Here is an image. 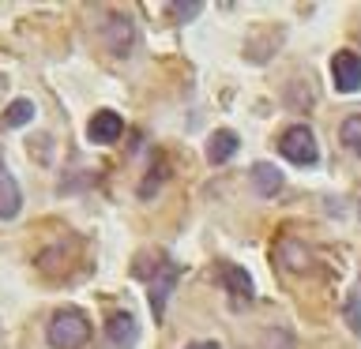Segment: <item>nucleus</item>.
<instances>
[{"mask_svg": "<svg viewBox=\"0 0 361 349\" xmlns=\"http://www.w3.org/2000/svg\"><path fill=\"white\" fill-rule=\"evenodd\" d=\"M53 349H79L90 338V323L79 308H64L49 319V331H45Z\"/></svg>", "mask_w": 361, "mask_h": 349, "instance_id": "nucleus-1", "label": "nucleus"}, {"mask_svg": "<svg viewBox=\"0 0 361 349\" xmlns=\"http://www.w3.org/2000/svg\"><path fill=\"white\" fill-rule=\"evenodd\" d=\"M279 151H282V158H286V162H293V165H312L316 158H320V151H316V139H312V132L305 128V124H293V128L282 132Z\"/></svg>", "mask_w": 361, "mask_h": 349, "instance_id": "nucleus-2", "label": "nucleus"}, {"mask_svg": "<svg viewBox=\"0 0 361 349\" xmlns=\"http://www.w3.org/2000/svg\"><path fill=\"white\" fill-rule=\"evenodd\" d=\"M177 278H180V267L177 263H169V259L154 263V278H151V312H154V319L166 312V297L173 293Z\"/></svg>", "mask_w": 361, "mask_h": 349, "instance_id": "nucleus-3", "label": "nucleus"}, {"mask_svg": "<svg viewBox=\"0 0 361 349\" xmlns=\"http://www.w3.org/2000/svg\"><path fill=\"white\" fill-rule=\"evenodd\" d=\"M331 83L335 90H343V94H354V90L361 87V61H357V53H335V61H331Z\"/></svg>", "mask_w": 361, "mask_h": 349, "instance_id": "nucleus-4", "label": "nucleus"}, {"mask_svg": "<svg viewBox=\"0 0 361 349\" xmlns=\"http://www.w3.org/2000/svg\"><path fill=\"white\" fill-rule=\"evenodd\" d=\"M102 38H106L113 56H128L132 53V23L128 15H106V27H102Z\"/></svg>", "mask_w": 361, "mask_h": 349, "instance_id": "nucleus-5", "label": "nucleus"}, {"mask_svg": "<svg viewBox=\"0 0 361 349\" xmlns=\"http://www.w3.org/2000/svg\"><path fill=\"white\" fill-rule=\"evenodd\" d=\"M121 132H124V120L113 109H98L87 124V135L94 143H113V139H121Z\"/></svg>", "mask_w": 361, "mask_h": 349, "instance_id": "nucleus-6", "label": "nucleus"}, {"mask_svg": "<svg viewBox=\"0 0 361 349\" xmlns=\"http://www.w3.org/2000/svg\"><path fill=\"white\" fill-rule=\"evenodd\" d=\"M106 334H109V342L117 349H128V345H135V338H140V326H135V319L128 312H117V315H109Z\"/></svg>", "mask_w": 361, "mask_h": 349, "instance_id": "nucleus-7", "label": "nucleus"}, {"mask_svg": "<svg viewBox=\"0 0 361 349\" xmlns=\"http://www.w3.org/2000/svg\"><path fill=\"white\" fill-rule=\"evenodd\" d=\"M19 207H23V196H19L16 177H11L8 169L0 165V218H16Z\"/></svg>", "mask_w": 361, "mask_h": 349, "instance_id": "nucleus-8", "label": "nucleus"}, {"mask_svg": "<svg viewBox=\"0 0 361 349\" xmlns=\"http://www.w3.org/2000/svg\"><path fill=\"white\" fill-rule=\"evenodd\" d=\"M219 278H222V286L230 289L233 297H245V300L252 297V281H248V274H245L241 267H233V263H222V267H219Z\"/></svg>", "mask_w": 361, "mask_h": 349, "instance_id": "nucleus-9", "label": "nucleus"}, {"mask_svg": "<svg viewBox=\"0 0 361 349\" xmlns=\"http://www.w3.org/2000/svg\"><path fill=\"white\" fill-rule=\"evenodd\" d=\"M233 151H237V135L233 132H214L211 135V143H207V162H230L233 158Z\"/></svg>", "mask_w": 361, "mask_h": 349, "instance_id": "nucleus-10", "label": "nucleus"}, {"mask_svg": "<svg viewBox=\"0 0 361 349\" xmlns=\"http://www.w3.org/2000/svg\"><path fill=\"white\" fill-rule=\"evenodd\" d=\"M252 184H256L259 196H275V191L282 188V173H279L275 165L259 162V165H252Z\"/></svg>", "mask_w": 361, "mask_h": 349, "instance_id": "nucleus-11", "label": "nucleus"}, {"mask_svg": "<svg viewBox=\"0 0 361 349\" xmlns=\"http://www.w3.org/2000/svg\"><path fill=\"white\" fill-rule=\"evenodd\" d=\"M30 120H34V101H27V98H16L4 113V128H23Z\"/></svg>", "mask_w": 361, "mask_h": 349, "instance_id": "nucleus-12", "label": "nucleus"}, {"mask_svg": "<svg viewBox=\"0 0 361 349\" xmlns=\"http://www.w3.org/2000/svg\"><path fill=\"white\" fill-rule=\"evenodd\" d=\"M343 143H346V151L361 154V117H346L343 120Z\"/></svg>", "mask_w": 361, "mask_h": 349, "instance_id": "nucleus-13", "label": "nucleus"}, {"mask_svg": "<svg viewBox=\"0 0 361 349\" xmlns=\"http://www.w3.org/2000/svg\"><path fill=\"white\" fill-rule=\"evenodd\" d=\"M200 8L203 4H196V0H188V4H173V11H177L180 19H185V15H200Z\"/></svg>", "mask_w": 361, "mask_h": 349, "instance_id": "nucleus-14", "label": "nucleus"}, {"mask_svg": "<svg viewBox=\"0 0 361 349\" xmlns=\"http://www.w3.org/2000/svg\"><path fill=\"white\" fill-rule=\"evenodd\" d=\"M350 326L361 334V308H357V297H350Z\"/></svg>", "mask_w": 361, "mask_h": 349, "instance_id": "nucleus-15", "label": "nucleus"}, {"mask_svg": "<svg viewBox=\"0 0 361 349\" xmlns=\"http://www.w3.org/2000/svg\"><path fill=\"white\" fill-rule=\"evenodd\" d=\"M188 349H222L219 342H196V345H188Z\"/></svg>", "mask_w": 361, "mask_h": 349, "instance_id": "nucleus-16", "label": "nucleus"}]
</instances>
